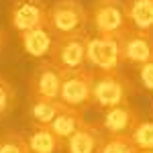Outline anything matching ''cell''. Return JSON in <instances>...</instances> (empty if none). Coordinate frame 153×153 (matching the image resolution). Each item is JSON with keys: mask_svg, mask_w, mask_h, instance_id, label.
Masks as SVG:
<instances>
[{"mask_svg": "<svg viewBox=\"0 0 153 153\" xmlns=\"http://www.w3.org/2000/svg\"><path fill=\"white\" fill-rule=\"evenodd\" d=\"M137 145L133 143L131 135H106L96 153H135Z\"/></svg>", "mask_w": 153, "mask_h": 153, "instance_id": "cell-17", "label": "cell"}, {"mask_svg": "<svg viewBox=\"0 0 153 153\" xmlns=\"http://www.w3.org/2000/svg\"><path fill=\"white\" fill-rule=\"evenodd\" d=\"M25 137L31 153H63V141L51 131L49 125L31 123V131Z\"/></svg>", "mask_w": 153, "mask_h": 153, "instance_id": "cell-13", "label": "cell"}, {"mask_svg": "<svg viewBox=\"0 0 153 153\" xmlns=\"http://www.w3.org/2000/svg\"><path fill=\"white\" fill-rule=\"evenodd\" d=\"M139 120H141V114L137 112V108L131 102H125V104L106 108L104 117L100 120V127L106 135H127Z\"/></svg>", "mask_w": 153, "mask_h": 153, "instance_id": "cell-10", "label": "cell"}, {"mask_svg": "<svg viewBox=\"0 0 153 153\" xmlns=\"http://www.w3.org/2000/svg\"><path fill=\"white\" fill-rule=\"evenodd\" d=\"M120 57L123 65L139 68L147 61H153V33L129 29L120 35Z\"/></svg>", "mask_w": 153, "mask_h": 153, "instance_id": "cell-9", "label": "cell"}, {"mask_svg": "<svg viewBox=\"0 0 153 153\" xmlns=\"http://www.w3.org/2000/svg\"><path fill=\"white\" fill-rule=\"evenodd\" d=\"M14 106H16V90L8 82V78L0 74V120L10 117Z\"/></svg>", "mask_w": 153, "mask_h": 153, "instance_id": "cell-19", "label": "cell"}, {"mask_svg": "<svg viewBox=\"0 0 153 153\" xmlns=\"http://www.w3.org/2000/svg\"><path fill=\"white\" fill-rule=\"evenodd\" d=\"M0 153H31L27 137L19 131H2L0 133Z\"/></svg>", "mask_w": 153, "mask_h": 153, "instance_id": "cell-18", "label": "cell"}, {"mask_svg": "<svg viewBox=\"0 0 153 153\" xmlns=\"http://www.w3.org/2000/svg\"><path fill=\"white\" fill-rule=\"evenodd\" d=\"M88 23H92V29L98 35L120 37L131 29L125 0H94L88 10Z\"/></svg>", "mask_w": 153, "mask_h": 153, "instance_id": "cell-2", "label": "cell"}, {"mask_svg": "<svg viewBox=\"0 0 153 153\" xmlns=\"http://www.w3.org/2000/svg\"><path fill=\"white\" fill-rule=\"evenodd\" d=\"M86 63L96 71L120 70V37L117 35H88L86 43Z\"/></svg>", "mask_w": 153, "mask_h": 153, "instance_id": "cell-6", "label": "cell"}, {"mask_svg": "<svg viewBox=\"0 0 153 153\" xmlns=\"http://www.w3.org/2000/svg\"><path fill=\"white\" fill-rule=\"evenodd\" d=\"M106 133L98 123H84L74 135L63 141V153H96Z\"/></svg>", "mask_w": 153, "mask_h": 153, "instance_id": "cell-11", "label": "cell"}, {"mask_svg": "<svg viewBox=\"0 0 153 153\" xmlns=\"http://www.w3.org/2000/svg\"><path fill=\"white\" fill-rule=\"evenodd\" d=\"M139 82L145 90L153 92V61H147L139 65Z\"/></svg>", "mask_w": 153, "mask_h": 153, "instance_id": "cell-21", "label": "cell"}, {"mask_svg": "<svg viewBox=\"0 0 153 153\" xmlns=\"http://www.w3.org/2000/svg\"><path fill=\"white\" fill-rule=\"evenodd\" d=\"M47 25L55 35L82 33L88 25V10L80 0H57L49 6Z\"/></svg>", "mask_w": 153, "mask_h": 153, "instance_id": "cell-5", "label": "cell"}, {"mask_svg": "<svg viewBox=\"0 0 153 153\" xmlns=\"http://www.w3.org/2000/svg\"><path fill=\"white\" fill-rule=\"evenodd\" d=\"M131 29L153 33V0H125Z\"/></svg>", "mask_w": 153, "mask_h": 153, "instance_id": "cell-15", "label": "cell"}, {"mask_svg": "<svg viewBox=\"0 0 153 153\" xmlns=\"http://www.w3.org/2000/svg\"><path fill=\"white\" fill-rule=\"evenodd\" d=\"M84 123H86L84 120V110L63 104L59 108V112L55 114V118L49 123V127H51V131L57 135L61 141H65L70 135H74L76 131L82 127Z\"/></svg>", "mask_w": 153, "mask_h": 153, "instance_id": "cell-14", "label": "cell"}, {"mask_svg": "<svg viewBox=\"0 0 153 153\" xmlns=\"http://www.w3.org/2000/svg\"><path fill=\"white\" fill-rule=\"evenodd\" d=\"M86 43H88V33L86 31L55 35L51 51H49V59L61 71L84 68V65H88L86 63Z\"/></svg>", "mask_w": 153, "mask_h": 153, "instance_id": "cell-4", "label": "cell"}, {"mask_svg": "<svg viewBox=\"0 0 153 153\" xmlns=\"http://www.w3.org/2000/svg\"><path fill=\"white\" fill-rule=\"evenodd\" d=\"M135 94V84L120 70L114 71H96L92 82V106L106 110L112 106L125 104Z\"/></svg>", "mask_w": 153, "mask_h": 153, "instance_id": "cell-1", "label": "cell"}, {"mask_svg": "<svg viewBox=\"0 0 153 153\" xmlns=\"http://www.w3.org/2000/svg\"><path fill=\"white\" fill-rule=\"evenodd\" d=\"M92 82H94V70L88 65L61 71L59 100L65 106L80 110L92 106Z\"/></svg>", "mask_w": 153, "mask_h": 153, "instance_id": "cell-3", "label": "cell"}, {"mask_svg": "<svg viewBox=\"0 0 153 153\" xmlns=\"http://www.w3.org/2000/svg\"><path fill=\"white\" fill-rule=\"evenodd\" d=\"M135 153H153V149H139V147H137V151Z\"/></svg>", "mask_w": 153, "mask_h": 153, "instance_id": "cell-23", "label": "cell"}, {"mask_svg": "<svg viewBox=\"0 0 153 153\" xmlns=\"http://www.w3.org/2000/svg\"><path fill=\"white\" fill-rule=\"evenodd\" d=\"M129 135L139 149H153V120L141 118Z\"/></svg>", "mask_w": 153, "mask_h": 153, "instance_id": "cell-20", "label": "cell"}, {"mask_svg": "<svg viewBox=\"0 0 153 153\" xmlns=\"http://www.w3.org/2000/svg\"><path fill=\"white\" fill-rule=\"evenodd\" d=\"M59 88H61V70L51 59H39V63L29 78L31 98L59 100Z\"/></svg>", "mask_w": 153, "mask_h": 153, "instance_id": "cell-8", "label": "cell"}, {"mask_svg": "<svg viewBox=\"0 0 153 153\" xmlns=\"http://www.w3.org/2000/svg\"><path fill=\"white\" fill-rule=\"evenodd\" d=\"M63 106L61 100H47V98H31V120L37 125H49L59 108Z\"/></svg>", "mask_w": 153, "mask_h": 153, "instance_id": "cell-16", "label": "cell"}, {"mask_svg": "<svg viewBox=\"0 0 153 153\" xmlns=\"http://www.w3.org/2000/svg\"><path fill=\"white\" fill-rule=\"evenodd\" d=\"M4 45H6V33L0 29V53H2V49H4Z\"/></svg>", "mask_w": 153, "mask_h": 153, "instance_id": "cell-22", "label": "cell"}, {"mask_svg": "<svg viewBox=\"0 0 153 153\" xmlns=\"http://www.w3.org/2000/svg\"><path fill=\"white\" fill-rule=\"evenodd\" d=\"M19 39H21V47L27 55H31L35 59H45L51 51L55 33L51 31L49 25H41V27L19 33Z\"/></svg>", "mask_w": 153, "mask_h": 153, "instance_id": "cell-12", "label": "cell"}, {"mask_svg": "<svg viewBox=\"0 0 153 153\" xmlns=\"http://www.w3.org/2000/svg\"><path fill=\"white\" fill-rule=\"evenodd\" d=\"M49 6L45 0H12L8 6V21L16 33L47 25Z\"/></svg>", "mask_w": 153, "mask_h": 153, "instance_id": "cell-7", "label": "cell"}]
</instances>
